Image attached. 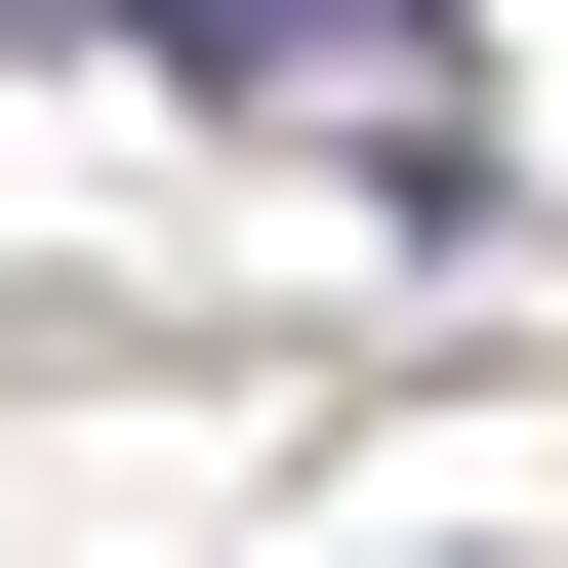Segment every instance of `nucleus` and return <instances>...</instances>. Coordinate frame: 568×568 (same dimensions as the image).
<instances>
[{"label": "nucleus", "instance_id": "1", "mask_svg": "<svg viewBox=\"0 0 568 568\" xmlns=\"http://www.w3.org/2000/svg\"><path fill=\"white\" fill-rule=\"evenodd\" d=\"M163 82H366V203L406 244H487V82H447V0H122Z\"/></svg>", "mask_w": 568, "mask_h": 568}]
</instances>
